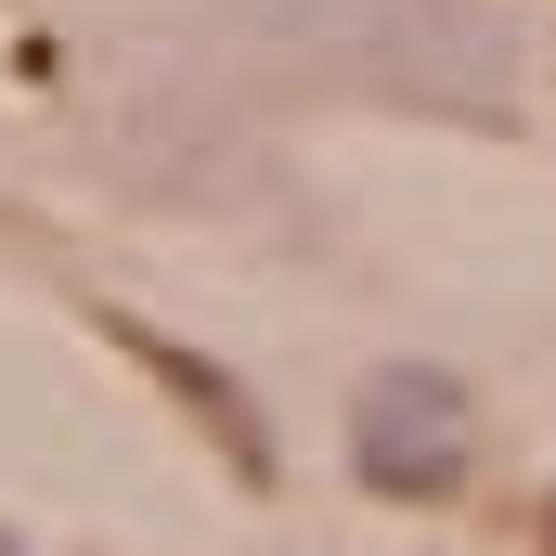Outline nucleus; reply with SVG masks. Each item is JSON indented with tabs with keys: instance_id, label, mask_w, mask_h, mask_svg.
Here are the masks:
<instances>
[{
	"instance_id": "obj_1",
	"label": "nucleus",
	"mask_w": 556,
	"mask_h": 556,
	"mask_svg": "<svg viewBox=\"0 0 556 556\" xmlns=\"http://www.w3.org/2000/svg\"><path fill=\"white\" fill-rule=\"evenodd\" d=\"M285 26H311L324 52L389 65L427 104H505V26H479L466 0H260Z\"/></svg>"
},
{
	"instance_id": "obj_2",
	"label": "nucleus",
	"mask_w": 556,
	"mask_h": 556,
	"mask_svg": "<svg viewBox=\"0 0 556 556\" xmlns=\"http://www.w3.org/2000/svg\"><path fill=\"white\" fill-rule=\"evenodd\" d=\"M350 453H363L376 492H453L466 479V389L440 363H389L350 415Z\"/></svg>"
}]
</instances>
